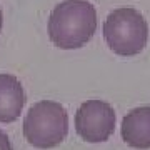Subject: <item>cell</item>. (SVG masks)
Here are the masks:
<instances>
[{"label": "cell", "instance_id": "cell-2", "mask_svg": "<svg viewBox=\"0 0 150 150\" xmlns=\"http://www.w3.org/2000/svg\"><path fill=\"white\" fill-rule=\"evenodd\" d=\"M69 132V115L64 105L54 100H40L28 108L23 118V135L37 149H54Z\"/></svg>", "mask_w": 150, "mask_h": 150}, {"label": "cell", "instance_id": "cell-8", "mask_svg": "<svg viewBox=\"0 0 150 150\" xmlns=\"http://www.w3.org/2000/svg\"><path fill=\"white\" fill-rule=\"evenodd\" d=\"M2 25H4V13H2V8H0V32H2Z\"/></svg>", "mask_w": 150, "mask_h": 150}, {"label": "cell", "instance_id": "cell-6", "mask_svg": "<svg viewBox=\"0 0 150 150\" xmlns=\"http://www.w3.org/2000/svg\"><path fill=\"white\" fill-rule=\"evenodd\" d=\"M122 139L134 149H150V107H137L123 117Z\"/></svg>", "mask_w": 150, "mask_h": 150}, {"label": "cell", "instance_id": "cell-5", "mask_svg": "<svg viewBox=\"0 0 150 150\" xmlns=\"http://www.w3.org/2000/svg\"><path fill=\"white\" fill-rule=\"evenodd\" d=\"M25 105V92L12 74H0V122L10 123L20 117Z\"/></svg>", "mask_w": 150, "mask_h": 150}, {"label": "cell", "instance_id": "cell-3", "mask_svg": "<svg viewBox=\"0 0 150 150\" xmlns=\"http://www.w3.org/2000/svg\"><path fill=\"white\" fill-rule=\"evenodd\" d=\"M105 42L115 54L132 57L144 50L149 38V25L144 15L132 7H120L103 22Z\"/></svg>", "mask_w": 150, "mask_h": 150}, {"label": "cell", "instance_id": "cell-4", "mask_svg": "<svg viewBox=\"0 0 150 150\" xmlns=\"http://www.w3.org/2000/svg\"><path fill=\"white\" fill-rule=\"evenodd\" d=\"M75 130L85 142H105L115 130L113 108L103 100L83 102L75 113Z\"/></svg>", "mask_w": 150, "mask_h": 150}, {"label": "cell", "instance_id": "cell-1", "mask_svg": "<svg viewBox=\"0 0 150 150\" xmlns=\"http://www.w3.org/2000/svg\"><path fill=\"white\" fill-rule=\"evenodd\" d=\"M97 30V12L88 0H64L48 18V37L59 48H79Z\"/></svg>", "mask_w": 150, "mask_h": 150}, {"label": "cell", "instance_id": "cell-7", "mask_svg": "<svg viewBox=\"0 0 150 150\" xmlns=\"http://www.w3.org/2000/svg\"><path fill=\"white\" fill-rule=\"evenodd\" d=\"M0 150H13L8 135L5 132H2V130H0Z\"/></svg>", "mask_w": 150, "mask_h": 150}]
</instances>
